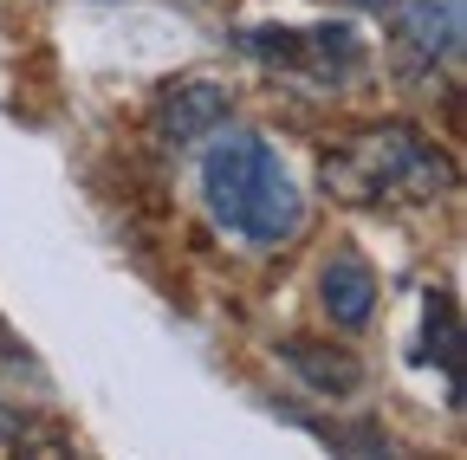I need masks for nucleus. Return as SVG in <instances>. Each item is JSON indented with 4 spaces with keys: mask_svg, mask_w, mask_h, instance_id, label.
I'll return each instance as SVG.
<instances>
[{
    "mask_svg": "<svg viewBox=\"0 0 467 460\" xmlns=\"http://www.w3.org/2000/svg\"><path fill=\"white\" fill-rule=\"evenodd\" d=\"M202 201L227 240H241L247 253H273L306 234V195L292 182L285 156L260 130L221 124L202 149Z\"/></svg>",
    "mask_w": 467,
    "mask_h": 460,
    "instance_id": "f257e3e1",
    "label": "nucleus"
},
{
    "mask_svg": "<svg viewBox=\"0 0 467 460\" xmlns=\"http://www.w3.org/2000/svg\"><path fill=\"white\" fill-rule=\"evenodd\" d=\"M454 182L448 156L409 124L358 130L325 156V189L344 208H396V201H435Z\"/></svg>",
    "mask_w": 467,
    "mask_h": 460,
    "instance_id": "f03ea898",
    "label": "nucleus"
},
{
    "mask_svg": "<svg viewBox=\"0 0 467 460\" xmlns=\"http://www.w3.org/2000/svg\"><path fill=\"white\" fill-rule=\"evenodd\" d=\"M234 46L260 66L299 72V78H318V85H337L364 66V39L350 26H241Z\"/></svg>",
    "mask_w": 467,
    "mask_h": 460,
    "instance_id": "7ed1b4c3",
    "label": "nucleus"
},
{
    "mask_svg": "<svg viewBox=\"0 0 467 460\" xmlns=\"http://www.w3.org/2000/svg\"><path fill=\"white\" fill-rule=\"evenodd\" d=\"M227 85L221 78H208V72H189V78H169L162 91H156V104H150V130H156V143L162 149H195V143H208L221 124H227Z\"/></svg>",
    "mask_w": 467,
    "mask_h": 460,
    "instance_id": "20e7f679",
    "label": "nucleus"
},
{
    "mask_svg": "<svg viewBox=\"0 0 467 460\" xmlns=\"http://www.w3.org/2000/svg\"><path fill=\"white\" fill-rule=\"evenodd\" d=\"M389 26H396V39L416 52V59L454 66L461 39H467V7L461 0H389Z\"/></svg>",
    "mask_w": 467,
    "mask_h": 460,
    "instance_id": "39448f33",
    "label": "nucleus"
},
{
    "mask_svg": "<svg viewBox=\"0 0 467 460\" xmlns=\"http://www.w3.org/2000/svg\"><path fill=\"white\" fill-rule=\"evenodd\" d=\"M318 305L337 331H364L377 318V266L358 247H337L318 272Z\"/></svg>",
    "mask_w": 467,
    "mask_h": 460,
    "instance_id": "423d86ee",
    "label": "nucleus"
},
{
    "mask_svg": "<svg viewBox=\"0 0 467 460\" xmlns=\"http://www.w3.org/2000/svg\"><path fill=\"white\" fill-rule=\"evenodd\" d=\"M285 363L299 370L318 395H350L364 383V370H358V357H344V351H331V357H318V343H306V337H292L285 343Z\"/></svg>",
    "mask_w": 467,
    "mask_h": 460,
    "instance_id": "0eeeda50",
    "label": "nucleus"
},
{
    "mask_svg": "<svg viewBox=\"0 0 467 460\" xmlns=\"http://www.w3.org/2000/svg\"><path fill=\"white\" fill-rule=\"evenodd\" d=\"M422 331H429V357H435V363L448 370V383H454V370H461V318H454V299H448V292H429Z\"/></svg>",
    "mask_w": 467,
    "mask_h": 460,
    "instance_id": "6e6552de",
    "label": "nucleus"
}]
</instances>
